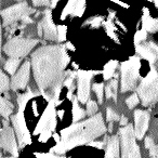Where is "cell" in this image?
I'll list each match as a JSON object with an SVG mask.
<instances>
[{"label": "cell", "mask_w": 158, "mask_h": 158, "mask_svg": "<svg viewBox=\"0 0 158 158\" xmlns=\"http://www.w3.org/2000/svg\"><path fill=\"white\" fill-rule=\"evenodd\" d=\"M69 56L64 46H44L31 54L34 78L40 93L48 101L54 100L59 104V97L68 70Z\"/></svg>", "instance_id": "1"}, {"label": "cell", "mask_w": 158, "mask_h": 158, "mask_svg": "<svg viewBox=\"0 0 158 158\" xmlns=\"http://www.w3.org/2000/svg\"><path fill=\"white\" fill-rule=\"evenodd\" d=\"M106 125L101 114H95L89 119L77 121L61 131V139L51 153L64 154L76 146L88 144L106 133Z\"/></svg>", "instance_id": "2"}, {"label": "cell", "mask_w": 158, "mask_h": 158, "mask_svg": "<svg viewBox=\"0 0 158 158\" xmlns=\"http://www.w3.org/2000/svg\"><path fill=\"white\" fill-rule=\"evenodd\" d=\"M136 91L144 106H151L158 102V73L154 65L151 66V70L139 85Z\"/></svg>", "instance_id": "3"}, {"label": "cell", "mask_w": 158, "mask_h": 158, "mask_svg": "<svg viewBox=\"0 0 158 158\" xmlns=\"http://www.w3.org/2000/svg\"><path fill=\"white\" fill-rule=\"evenodd\" d=\"M34 12H35V9L29 8L26 1L12 6V7L1 11V16L3 19V26H11L13 24H16L19 21L22 22L23 26H26L27 24H31L33 20L29 15L33 14Z\"/></svg>", "instance_id": "4"}, {"label": "cell", "mask_w": 158, "mask_h": 158, "mask_svg": "<svg viewBox=\"0 0 158 158\" xmlns=\"http://www.w3.org/2000/svg\"><path fill=\"white\" fill-rule=\"evenodd\" d=\"M140 59L138 56L130 57L121 64V92H127L135 89L140 72Z\"/></svg>", "instance_id": "5"}, {"label": "cell", "mask_w": 158, "mask_h": 158, "mask_svg": "<svg viewBox=\"0 0 158 158\" xmlns=\"http://www.w3.org/2000/svg\"><path fill=\"white\" fill-rule=\"evenodd\" d=\"M37 39H31V38L24 37H13L10 38L7 44L3 46V51L10 57H22L26 56L29 52L38 44Z\"/></svg>", "instance_id": "6"}, {"label": "cell", "mask_w": 158, "mask_h": 158, "mask_svg": "<svg viewBox=\"0 0 158 158\" xmlns=\"http://www.w3.org/2000/svg\"><path fill=\"white\" fill-rule=\"evenodd\" d=\"M121 158H141L140 147L135 142V132L131 125H126L119 130Z\"/></svg>", "instance_id": "7"}, {"label": "cell", "mask_w": 158, "mask_h": 158, "mask_svg": "<svg viewBox=\"0 0 158 158\" xmlns=\"http://www.w3.org/2000/svg\"><path fill=\"white\" fill-rule=\"evenodd\" d=\"M55 104L54 100H50L48 106L42 113L41 118L36 127L34 134H41V138L44 136V140H47L51 136V132L54 131L56 127V112H55Z\"/></svg>", "instance_id": "8"}, {"label": "cell", "mask_w": 158, "mask_h": 158, "mask_svg": "<svg viewBox=\"0 0 158 158\" xmlns=\"http://www.w3.org/2000/svg\"><path fill=\"white\" fill-rule=\"evenodd\" d=\"M11 121H12V125H13L14 132L16 134V138H18V144L20 146V148H23L26 145L31 144V134H29L28 129H27L23 110H19V112L15 115L11 116Z\"/></svg>", "instance_id": "9"}, {"label": "cell", "mask_w": 158, "mask_h": 158, "mask_svg": "<svg viewBox=\"0 0 158 158\" xmlns=\"http://www.w3.org/2000/svg\"><path fill=\"white\" fill-rule=\"evenodd\" d=\"M2 127H0V148L11 154L14 157L19 156V146L16 143L14 130L8 125L7 119L2 121Z\"/></svg>", "instance_id": "10"}, {"label": "cell", "mask_w": 158, "mask_h": 158, "mask_svg": "<svg viewBox=\"0 0 158 158\" xmlns=\"http://www.w3.org/2000/svg\"><path fill=\"white\" fill-rule=\"evenodd\" d=\"M94 76V73L90 70H78V89H77V99L80 103L87 104L90 99L91 79Z\"/></svg>", "instance_id": "11"}, {"label": "cell", "mask_w": 158, "mask_h": 158, "mask_svg": "<svg viewBox=\"0 0 158 158\" xmlns=\"http://www.w3.org/2000/svg\"><path fill=\"white\" fill-rule=\"evenodd\" d=\"M31 62L25 61L24 64L20 67V69L16 72L15 75H13L11 79V89L13 91L23 90L27 87L29 80V75H31Z\"/></svg>", "instance_id": "12"}, {"label": "cell", "mask_w": 158, "mask_h": 158, "mask_svg": "<svg viewBox=\"0 0 158 158\" xmlns=\"http://www.w3.org/2000/svg\"><path fill=\"white\" fill-rule=\"evenodd\" d=\"M149 123V114L146 110H136L134 112V132L135 136L141 140L144 136Z\"/></svg>", "instance_id": "13"}, {"label": "cell", "mask_w": 158, "mask_h": 158, "mask_svg": "<svg viewBox=\"0 0 158 158\" xmlns=\"http://www.w3.org/2000/svg\"><path fill=\"white\" fill-rule=\"evenodd\" d=\"M39 24L41 25L42 34H44V37L47 40H51V41L57 40V27L53 23L50 10H46L44 11V16L40 21Z\"/></svg>", "instance_id": "14"}, {"label": "cell", "mask_w": 158, "mask_h": 158, "mask_svg": "<svg viewBox=\"0 0 158 158\" xmlns=\"http://www.w3.org/2000/svg\"><path fill=\"white\" fill-rule=\"evenodd\" d=\"M135 50L138 52V54H140L143 59L147 60L152 65L157 64V57H156L155 51L153 50V48H152L148 42L145 44H136Z\"/></svg>", "instance_id": "15"}, {"label": "cell", "mask_w": 158, "mask_h": 158, "mask_svg": "<svg viewBox=\"0 0 158 158\" xmlns=\"http://www.w3.org/2000/svg\"><path fill=\"white\" fill-rule=\"evenodd\" d=\"M118 157H119V138L118 135H112L110 138H107L105 158H118Z\"/></svg>", "instance_id": "16"}, {"label": "cell", "mask_w": 158, "mask_h": 158, "mask_svg": "<svg viewBox=\"0 0 158 158\" xmlns=\"http://www.w3.org/2000/svg\"><path fill=\"white\" fill-rule=\"evenodd\" d=\"M142 24H143V28L146 31L155 33V31H158V21L149 16L148 10L147 9H144V14H143V18H142Z\"/></svg>", "instance_id": "17"}, {"label": "cell", "mask_w": 158, "mask_h": 158, "mask_svg": "<svg viewBox=\"0 0 158 158\" xmlns=\"http://www.w3.org/2000/svg\"><path fill=\"white\" fill-rule=\"evenodd\" d=\"M13 110H14L13 104L0 95V115L5 119H8L12 115Z\"/></svg>", "instance_id": "18"}, {"label": "cell", "mask_w": 158, "mask_h": 158, "mask_svg": "<svg viewBox=\"0 0 158 158\" xmlns=\"http://www.w3.org/2000/svg\"><path fill=\"white\" fill-rule=\"evenodd\" d=\"M73 120L76 123V121H80L81 119H84L86 117L87 113L86 110H82L78 104V99L77 97H73Z\"/></svg>", "instance_id": "19"}, {"label": "cell", "mask_w": 158, "mask_h": 158, "mask_svg": "<svg viewBox=\"0 0 158 158\" xmlns=\"http://www.w3.org/2000/svg\"><path fill=\"white\" fill-rule=\"evenodd\" d=\"M117 89H118V81L116 79H113L112 81L108 82L105 87V94L106 99H113L114 101L117 100Z\"/></svg>", "instance_id": "20"}, {"label": "cell", "mask_w": 158, "mask_h": 158, "mask_svg": "<svg viewBox=\"0 0 158 158\" xmlns=\"http://www.w3.org/2000/svg\"><path fill=\"white\" fill-rule=\"evenodd\" d=\"M34 97H36V94L31 90V89L28 88L24 94L20 95V97L16 99V101H18V105H19V110H24V108H25V106H26L27 102H28L31 99H33Z\"/></svg>", "instance_id": "21"}, {"label": "cell", "mask_w": 158, "mask_h": 158, "mask_svg": "<svg viewBox=\"0 0 158 158\" xmlns=\"http://www.w3.org/2000/svg\"><path fill=\"white\" fill-rule=\"evenodd\" d=\"M117 61H110L105 66H104V69H103V78L105 80H108L110 79L115 74V70H116L117 67Z\"/></svg>", "instance_id": "22"}, {"label": "cell", "mask_w": 158, "mask_h": 158, "mask_svg": "<svg viewBox=\"0 0 158 158\" xmlns=\"http://www.w3.org/2000/svg\"><path fill=\"white\" fill-rule=\"evenodd\" d=\"M21 63V59L18 57H10L5 64V68L10 75H14V73L16 72V69L19 68Z\"/></svg>", "instance_id": "23"}, {"label": "cell", "mask_w": 158, "mask_h": 158, "mask_svg": "<svg viewBox=\"0 0 158 158\" xmlns=\"http://www.w3.org/2000/svg\"><path fill=\"white\" fill-rule=\"evenodd\" d=\"M10 79L8 78V76L0 69V93H6L10 88Z\"/></svg>", "instance_id": "24"}, {"label": "cell", "mask_w": 158, "mask_h": 158, "mask_svg": "<svg viewBox=\"0 0 158 158\" xmlns=\"http://www.w3.org/2000/svg\"><path fill=\"white\" fill-rule=\"evenodd\" d=\"M77 1H78V0H68L67 5L65 6L63 12H62V16H61L62 20H65V18L68 15V14H73L75 8H76Z\"/></svg>", "instance_id": "25"}, {"label": "cell", "mask_w": 158, "mask_h": 158, "mask_svg": "<svg viewBox=\"0 0 158 158\" xmlns=\"http://www.w3.org/2000/svg\"><path fill=\"white\" fill-rule=\"evenodd\" d=\"M92 89H93V91H94L95 94H97L98 100H99V103L103 104V94H104V91H105V90H104V89H105L104 85L102 84V82L94 84L92 86Z\"/></svg>", "instance_id": "26"}, {"label": "cell", "mask_w": 158, "mask_h": 158, "mask_svg": "<svg viewBox=\"0 0 158 158\" xmlns=\"http://www.w3.org/2000/svg\"><path fill=\"white\" fill-rule=\"evenodd\" d=\"M98 110H99V106H98V103L93 100H89L86 104V113L87 116H93V115L97 114Z\"/></svg>", "instance_id": "27"}, {"label": "cell", "mask_w": 158, "mask_h": 158, "mask_svg": "<svg viewBox=\"0 0 158 158\" xmlns=\"http://www.w3.org/2000/svg\"><path fill=\"white\" fill-rule=\"evenodd\" d=\"M85 6H86V0H78V1H77L76 8H75V10H74V12H73L72 15L80 18V16L84 14Z\"/></svg>", "instance_id": "28"}, {"label": "cell", "mask_w": 158, "mask_h": 158, "mask_svg": "<svg viewBox=\"0 0 158 158\" xmlns=\"http://www.w3.org/2000/svg\"><path fill=\"white\" fill-rule=\"evenodd\" d=\"M103 24H104V26H105L107 35L110 36V37H112L114 40L118 41V40H117V36L115 35V26H114V24H113L112 21H110V19L107 21V22H103Z\"/></svg>", "instance_id": "29"}, {"label": "cell", "mask_w": 158, "mask_h": 158, "mask_svg": "<svg viewBox=\"0 0 158 158\" xmlns=\"http://www.w3.org/2000/svg\"><path fill=\"white\" fill-rule=\"evenodd\" d=\"M139 102H140V98H139L138 93H134V94H132L131 97H129L126 100V104H127L129 110H132V108L135 107L139 104Z\"/></svg>", "instance_id": "30"}, {"label": "cell", "mask_w": 158, "mask_h": 158, "mask_svg": "<svg viewBox=\"0 0 158 158\" xmlns=\"http://www.w3.org/2000/svg\"><path fill=\"white\" fill-rule=\"evenodd\" d=\"M106 120L108 123H114L116 120H119V115L113 108L107 107V110H106Z\"/></svg>", "instance_id": "31"}, {"label": "cell", "mask_w": 158, "mask_h": 158, "mask_svg": "<svg viewBox=\"0 0 158 158\" xmlns=\"http://www.w3.org/2000/svg\"><path fill=\"white\" fill-rule=\"evenodd\" d=\"M66 31H67V27L65 25L57 26V41L62 42L66 39Z\"/></svg>", "instance_id": "32"}, {"label": "cell", "mask_w": 158, "mask_h": 158, "mask_svg": "<svg viewBox=\"0 0 158 158\" xmlns=\"http://www.w3.org/2000/svg\"><path fill=\"white\" fill-rule=\"evenodd\" d=\"M146 33L147 31H145L144 28H142L141 31H139L138 33L135 34V36H134V42H135V44H139L141 41L146 39V35H147Z\"/></svg>", "instance_id": "33"}, {"label": "cell", "mask_w": 158, "mask_h": 158, "mask_svg": "<svg viewBox=\"0 0 158 158\" xmlns=\"http://www.w3.org/2000/svg\"><path fill=\"white\" fill-rule=\"evenodd\" d=\"M102 23H103V18L97 16V18H93V19H91V20H89L88 22H87V24H90L91 27H95V28H97Z\"/></svg>", "instance_id": "34"}, {"label": "cell", "mask_w": 158, "mask_h": 158, "mask_svg": "<svg viewBox=\"0 0 158 158\" xmlns=\"http://www.w3.org/2000/svg\"><path fill=\"white\" fill-rule=\"evenodd\" d=\"M35 156H36V158H66V157H62V156L54 155V154H52V153H48V154L36 153Z\"/></svg>", "instance_id": "35"}, {"label": "cell", "mask_w": 158, "mask_h": 158, "mask_svg": "<svg viewBox=\"0 0 158 158\" xmlns=\"http://www.w3.org/2000/svg\"><path fill=\"white\" fill-rule=\"evenodd\" d=\"M106 142H107V138L105 139L104 141H97V142H94V141H92V142L88 143V145H90V146H94V147H98V148H103L104 145L106 144Z\"/></svg>", "instance_id": "36"}, {"label": "cell", "mask_w": 158, "mask_h": 158, "mask_svg": "<svg viewBox=\"0 0 158 158\" xmlns=\"http://www.w3.org/2000/svg\"><path fill=\"white\" fill-rule=\"evenodd\" d=\"M35 7H47L50 5V0H33Z\"/></svg>", "instance_id": "37"}, {"label": "cell", "mask_w": 158, "mask_h": 158, "mask_svg": "<svg viewBox=\"0 0 158 158\" xmlns=\"http://www.w3.org/2000/svg\"><path fill=\"white\" fill-rule=\"evenodd\" d=\"M154 146H155V144H154L153 140H152L151 138H146V139H145V147H146V148L151 149L152 147H154Z\"/></svg>", "instance_id": "38"}, {"label": "cell", "mask_w": 158, "mask_h": 158, "mask_svg": "<svg viewBox=\"0 0 158 158\" xmlns=\"http://www.w3.org/2000/svg\"><path fill=\"white\" fill-rule=\"evenodd\" d=\"M149 154H151V156H158V145H155L154 147H152L149 149Z\"/></svg>", "instance_id": "39"}, {"label": "cell", "mask_w": 158, "mask_h": 158, "mask_svg": "<svg viewBox=\"0 0 158 158\" xmlns=\"http://www.w3.org/2000/svg\"><path fill=\"white\" fill-rule=\"evenodd\" d=\"M151 44V47L153 48V50L155 51V54H156V57H157V65H158V46L154 42H148Z\"/></svg>", "instance_id": "40"}, {"label": "cell", "mask_w": 158, "mask_h": 158, "mask_svg": "<svg viewBox=\"0 0 158 158\" xmlns=\"http://www.w3.org/2000/svg\"><path fill=\"white\" fill-rule=\"evenodd\" d=\"M120 126H126L128 125V118L126 116H120V120H119Z\"/></svg>", "instance_id": "41"}, {"label": "cell", "mask_w": 158, "mask_h": 158, "mask_svg": "<svg viewBox=\"0 0 158 158\" xmlns=\"http://www.w3.org/2000/svg\"><path fill=\"white\" fill-rule=\"evenodd\" d=\"M110 1H113V2H115V3H117V5L121 6V7H123V8H129V6H128L127 3L123 2V1H120V0H110Z\"/></svg>", "instance_id": "42"}, {"label": "cell", "mask_w": 158, "mask_h": 158, "mask_svg": "<svg viewBox=\"0 0 158 158\" xmlns=\"http://www.w3.org/2000/svg\"><path fill=\"white\" fill-rule=\"evenodd\" d=\"M1 41H2V36H1V23H0V59H1Z\"/></svg>", "instance_id": "43"}, {"label": "cell", "mask_w": 158, "mask_h": 158, "mask_svg": "<svg viewBox=\"0 0 158 158\" xmlns=\"http://www.w3.org/2000/svg\"><path fill=\"white\" fill-rule=\"evenodd\" d=\"M66 48L69 49V50H72V51H74V50H75V48L73 47V44H70V42H67V44H66Z\"/></svg>", "instance_id": "44"}, {"label": "cell", "mask_w": 158, "mask_h": 158, "mask_svg": "<svg viewBox=\"0 0 158 158\" xmlns=\"http://www.w3.org/2000/svg\"><path fill=\"white\" fill-rule=\"evenodd\" d=\"M60 0H51V7L52 8H55V6H56V3L59 2Z\"/></svg>", "instance_id": "45"}, {"label": "cell", "mask_w": 158, "mask_h": 158, "mask_svg": "<svg viewBox=\"0 0 158 158\" xmlns=\"http://www.w3.org/2000/svg\"><path fill=\"white\" fill-rule=\"evenodd\" d=\"M108 131L112 132L113 131V123H110V127H108Z\"/></svg>", "instance_id": "46"}, {"label": "cell", "mask_w": 158, "mask_h": 158, "mask_svg": "<svg viewBox=\"0 0 158 158\" xmlns=\"http://www.w3.org/2000/svg\"><path fill=\"white\" fill-rule=\"evenodd\" d=\"M153 1H154V3H155V6H156V7L158 8V0H153Z\"/></svg>", "instance_id": "47"}, {"label": "cell", "mask_w": 158, "mask_h": 158, "mask_svg": "<svg viewBox=\"0 0 158 158\" xmlns=\"http://www.w3.org/2000/svg\"><path fill=\"white\" fill-rule=\"evenodd\" d=\"M1 158V157H0ZM3 158H16V157H14V156H12V157H3Z\"/></svg>", "instance_id": "48"}, {"label": "cell", "mask_w": 158, "mask_h": 158, "mask_svg": "<svg viewBox=\"0 0 158 158\" xmlns=\"http://www.w3.org/2000/svg\"><path fill=\"white\" fill-rule=\"evenodd\" d=\"M152 158H158V156H152Z\"/></svg>", "instance_id": "49"}, {"label": "cell", "mask_w": 158, "mask_h": 158, "mask_svg": "<svg viewBox=\"0 0 158 158\" xmlns=\"http://www.w3.org/2000/svg\"><path fill=\"white\" fill-rule=\"evenodd\" d=\"M19 1H21V0H19Z\"/></svg>", "instance_id": "50"}]
</instances>
